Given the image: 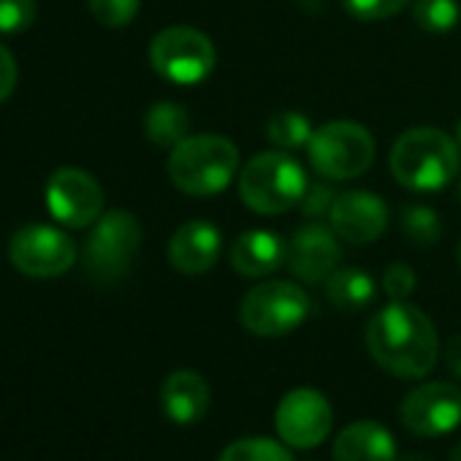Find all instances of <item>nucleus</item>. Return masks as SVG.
Masks as SVG:
<instances>
[{
	"instance_id": "f257e3e1",
	"label": "nucleus",
	"mask_w": 461,
	"mask_h": 461,
	"mask_svg": "<svg viewBox=\"0 0 461 461\" xmlns=\"http://www.w3.org/2000/svg\"><path fill=\"white\" fill-rule=\"evenodd\" d=\"M366 348L388 375L415 380L434 369L439 339L423 310L407 302H391L369 321Z\"/></svg>"
},
{
	"instance_id": "f03ea898",
	"label": "nucleus",
	"mask_w": 461,
	"mask_h": 461,
	"mask_svg": "<svg viewBox=\"0 0 461 461\" xmlns=\"http://www.w3.org/2000/svg\"><path fill=\"white\" fill-rule=\"evenodd\" d=\"M391 171L410 190H442L458 174V144L437 128H410L391 147Z\"/></svg>"
},
{
	"instance_id": "7ed1b4c3",
	"label": "nucleus",
	"mask_w": 461,
	"mask_h": 461,
	"mask_svg": "<svg viewBox=\"0 0 461 461\" xmlns=\"http://www.w3.org/2000/svg\"><path fill=\"white\" fill-rule=\"evenodd\" d=\"M240 171V152L234 141L214 133L187 136L171 149L168 176L171 182L195 198L222 193Z\"/></svg>"
},
{
	"instance_id": "20e7f679",
	"label": "nucleus",
	"mask_w": 461,
	"mask_h": 461,
	"mask_svg": "<svg viewBox=\"0 0 461 461\" xmlns=\"http://www.w3.org/2000/svg\"><path fill=\"white\" fill-rule=\"evenodd\" d=\"M310 182L302 163L285 152H261L240 174L242 201L261 214H280L302 203Z\"/></svg>"
},
{
	"instance_id": "39448f33",
	"label": "nucleus",
	"mask_w": 461,
	"mask_h": 461,
	"mask_svg": "<svg viewBox=\"0 0 461 461\" xmlns=\"http://www.w3.org/2000/svg\"><path fill=\"white\" fill-rule=\"evenodd\" d=\"M141 225L131 212L112 209L95 222L85 245V269L93 283L112 285L122 280L139 253Z\"/></svg>"
},
{
	"instance_id": "423d86ee",
	"label": "nucleus",
	"mask_w": 461,
	"mask_h": 461,
	"mask_svg": "<svg viewBox=\"0 0 461 461\" xmlns=\"http://www.w3.org/2000/svg\"><path fill=\"white\" fill-rule=\"evenodd\" d=\"M310 163L312 168L331 182H345L361 176L375 160L372 133L348 120L329 122L318 128L310 139Z\"/></svg>"
},
{
	"instance_id": "0eeeda50",
	"label": "nucleus",
	"mask_w": 461,
	"mask_h": 461,
	"mask_svg": "<svg viewBox=\"0 0 461 461\" xmlns=\"http://www.w3.org/2000/svg\"><path fill=\"white\" fill-rule=\"evenodd\" d=\"M310 296L304 294L302 285L285 283V280H272L256 285L240 307V321L242 326L256 334V337H285L294 329H299L307 315H310Z\"/></svg>"
},
{
	"instance_id": "6e6552de",
	"label": "nucleus",
	"mask_w": 461,
	"mask_h": 461,
	"mask_svg": "<svg viewBox=\"0 0 461 461\" xmlns=\"http://www.w3.org/2000/svg\"><path fill=\"white\" fill-rule=\"evenodd\" d=\"M149 63L158 77L174 85H198L212 74L217 52L201 31L174 25L152 39Z\"/></svg>"
},
{
	"instance_id": "1a4fd4ad",
	"label": "nucleus",
	"mask_w": 461,
	"mask_h": 461,
	"mask_svg": "<svg viewBox=\"0 0 461 461\" xmlns=\"http://www.w3.org/2000/svg\"><path fill=\"white\" fill-rule=\"evenodd\" d=\"M9 261L17 272L39 280L60 277L77 264V245L55 225H23L9 242Z\"/></svg>"
},
{
	"instance_id": "9d476101",
	"label": "nucleus",
	"mask_w": 461,
	"mask_h": 461,
	"mask_svg": "<svg viewBox=\"0 0 461 461\" xmlns=\"http://www.w3.org/2000/svg\"><path fill=\"white\" fill-rule=\"evenodd\" d=\"M275 426L285 445L307 450L329 437L334 426V412L321 391L294 388L280 399L275 412Z\"/></svg>"
},
{
	"instance_id": "9b49d317",
	"label": "nucleus",
	"mask_w": 461,
	"mask_h": 461,
	"mask_svg": "<svg viewBox=\"0 0 461 461\" xmlns=\"http://www.w3.org/2000/svg\"><path fill=\"white\" fill-rule=\"evenodd\" d=\"M47 206L68 228H87L104 214V190L82 168H58L47 182Z\"/></svg>"
},
{
	"instance_id": "f8f14e48",
	"label": "nucleus",
	"mask_w": 461,
	"mask_h": 461,
	"mask_svg": "<svg viewBox=\"0 0 461 461\" xmlns=\"http://www.w3.org/2000/svg\"><path fill=\"white\" fill-rule=\"evenodd\" d=\"M402 423L418 437H442L461 423V388L450 383H423L402 402Z\"/></svg>"
},
{
	"instance_id": "ddd939ff",
	"label": "nucleus",
	"mask_w": 461,
	"mask_h": 461,
	"mask_svg": "<svg viewBox=\"0 0 461 461\" xmlns=\"http://www.w3.org/2000/svg\"><path fill=\"white\" fill-rule=\"evenodd\" d=\"M334 234L350 245H369L383 237L388 225V209L380 195L366 190L339 193L329 212Z\"/></svg>"
},
{
	"instance_id": "4468645a",
	"label": "nucleus",
	"mask_w": 461,
	"mask_h": 461,
	"mask_svg": "<svg viewBox=\"0 0 461 461\" xmlns=\"http://www.w3.org/2000/svg\"><path fill=\"white\" fill-rule=\"evenodd\" d=\"M342 261V248L337 242L334 228L307 222L288 242V267L304 283H326Z\"/></svg>"
},
{
	"instance_id": "2eb2a0df",
	"label": "nucleus",
	"mask_w": 461,
	"mask_h": 461,
	"mask_svg": "<svg viewBox=\"0 0 461 461\" xmlns=\"http://www.w3.org/2000/svg\"><path fill=\"white\" fill-rule=\"evenodd\" d=\"M222 248L220 228L209 220H187L174 230L168 242V261L182 275H203L209 272Z\"/></svg>"
},
{
	"instance_id": "dca6fc26",
	"label": "nucleus",
	"mask_w": 461,
	"mask_h": 461,
	"mask_svg": "<svg viewBox=\"0 0 461 461\" xmlns=\"http://www.w3.org/2000/svg\"><path fill=\"white\" fill-rule=\"evenodd\" d=\"M160 402H163V412L171 423L176 426H193L198 423L212 402L209 385L206 380L193 372V369H176L163 380L160 388Z\"/></svg>"
},
{
	"instance_id": "f3484780",
	"label": "nucleus",
	"mask_w": 461,
	"mask_h": 461,
	"mask_svg": "<svg viewBox=\"0 0 461 461\" xmlns=\"http://www.w3.org/2000/svg\"><path fill=\"white\" fill-rule=\"evenodd\" d=\"M334 461H396V439L377 420H353L334 439Z\"/></svg>"
},
{
	"instance_id": "a211bd4d",
	"label": "nucleus",
	"mask_w": 461,
	"mask_h": 461,
	"mask_svg": "<svg viewBox=\"0 0 461 461\" xmlns=\"http://www.w3.org/2000/svg\"><path fill=\"white\" fill-rule=\"evenodd\" d=\"M288 261V245L283 237H277L275 230H248L234 242L230 250V264L245 277H267L277 272Z\"/></svg>"
},
{
	"instance_id": "6ab92c4d",
	"label": "nucleus",
	"mask_w": 461,
	"mask_h": 461,
	"mask_svg": "<svg viewBox=\"0 0 461 461\" xmlns=\"http://www.w3.org/2000/svg\"><path fill=\"white\" fill-rule=\"evenodd\" d=\"M326 294H329V302L337 310L358 312V310H364V307H369L375 302L377 288H375V280L361 269H337L326 280Z\"/></svg>"
},
{
	"instance_id": "aec40b11",
	"label": "nucleus",
	"mask_w": 461,
	"mask_h": 461,
	"mask_svg": "<svg viewBox=\"0 0 461 461\" xmlns=\"http://www.w3.org/2000/svg\"><path fill=\"white\" fill-rule=\"evenodd\" d=\"M187 128H190V117L185 112V106H179L174 101H160V104L149 106V112L144 117V133L158 147L174 149L179 141L187 139Z\"/></svg>"
},
{
	"instance_id": "412c9836",
	"label": "nucleus",
	"mask_w": 461,
	"mask_h": 461,
	"mask_svg": "<svg viewBox=\"0 0 461 461\" xmlns=\"http://www.w3.org/2000/svg\"><path fill=\"white\" fill-rule=\"evenodd\" d=\"M267 133L272 139V144H277L280 149H302L310 144L312 139V122L299 114V112H277L275 117H269L267 122Z\"/></svg>"
},
{
	"instance_id": "4be33fe9",
	"label": "nucleus",
	"mask_w": 461,
	"mask_h": 461,
	"mask_svg": "<svg viewBox=\"0 0 461 461\" xmlns=\"http://www.w3.org/2000/svg\"><path fill=\"white\" fill-rule=\"evenodd\" d=\"M217 461H294L291 453L269 437H242L225 445Z\"/></svg>"
},
{
	"instance_id": "5701e85b",
	"label": "nucleus",
	"mask_w": 461,
	"mask_h": 461,
	"mask_svg": "<svg viewBox=\"0 0 461 461\" xmlns=\"http://www.w3.org/2000/svg\"><path fill=\"white\" fill-rule=\"evenodd\" d=\"M412 17L429 33H447L461 20V9L458 0H415Z\"/></svg>"
},
{
	"instance_id": "b1692460",
	"label": "nucleus",
	"mask_w": 461,
	"mask_h": 461,
	"mask_svg": "<svg viewBox=\"0 0 461 461\" xmlns=\"http://www.w3.org/2000/svg\"><path fill=\"white\" fill-rule=\"evenodd\" d=\"M402 230L404 237L415 245H434L442 234L439 228V214L429 206H420V203H412L402 212Z\"/></svg>"
},
{
	"instance_id": "393cba45",
	"label": "nucleus",
	"mask_w": 461,
	"mask_h": 461,
	"mask_svg": "<svg viewBox=\"0 0 461 461\" xmlns=\"http://www.w3.org/2000/svg\"><path fill=\"white\" fill-rule=\"evenodd\" d=\"M36 0H0V33L17 36L36 23Z\"/></svg>"
},
{
	"instance_id": "a878e982",
	"label": "nucleus",
	"mask_w": 461,
	"mask_h": 461,
	"mask_svg": "<svg viewBox=\"0 0 461 461\" xmlns=\"http://www.w3.org/2000/svg\"><path fill=\"white\" fill-rule=\"evenodd\" d=\"M141 0H90V12L104 28H125L136 20Z\"/></svg>"
},
{
	"instance_id": "bb28decb",
	"label": "nucleus",
	"mask_w": 461,
	"mask_h": 461,
	"mask_svg": "<svg viewBox=\"0 0 461 461\" xmlns=\"http://www.w3.org/2000/svg\"><path fill=\"white\" fill-rule=\"evenodd\" d=\"M345 9L364 23H377V20H388L393 14H399L410 0H342Z\"/></svg>"
},
{
	"instance_id": "cd10ccee",
	"label": "nucleus",
	"mask_w": 461,
	"mask_h": 461,
	"mask_svg": "<svg viewBox=\"0 0 461 461\" xmlns=\"http://www.w3.org/2000/svg\"><path fill=\"white\" fill-rule=\"evenodd\" d=\"M415 272L407 264H391L383 275V288L393 302H404L412 291H415Z\"/></svg>"
},
{
	"instance_id": "c85d7f7f",
	"label": "nucleus",
	"mask_w": 461,
	"mask_h": 461,
	"mask_svg": "<svg viewBox=\"0 0 461 461\" xmlns=\"http://www.w3.org/2000/svg\"><path fill=\"white\" fill-rule=\"evenodd\" d=\"M334 198H337V195H334L331 187H326V185H310L307 193H304V198H302V209H304V214H310V217H323V214L331 212Z\"/></svg>"
},
{
	"instance_id": "c756f323",
	"label": "nucleus",
	"mask_w": 461,
	"mask_h": 461,
	"mask_svg": "<svg viewBox=\"0 0 461 461\" xmlns=\"http://www.w3.org/2000/svg\"><path fill=\"white\" fill-rule=\"evenodd\" d=\"M17 60L9 47L0 44V104L9 101L17 87Z\"/></svg>"
},
{
	"instance_id": "7c9ffc66",
	"label": "nucleus",
	"mask_w": 461,
	"mask_h": 461,
	"mask_svg": "<svg viewBox=\"0 0 461 461\" xmlns=\"http://www.w3.org/2000/svg\"><path fill=\"white\" fill-rule=\"evenodd\" d=\"M445 364H447V369H450L456 377H461V337H453V339L447 342Z\"/></svg>"
},
{
	"instance_id": "2f4dec72",
	"label": "nucleus",
	"mask_w": 461,
	"mask_h": 461,
	"mask_svg": "<svg viewBox=\"0 0 461 461\" xmlns=\"http://www.w3.org/2000/svg\"><path fill=\"white\" fill-rule=\"evenodd\" d=\"M399 461H431V458L423 456V453H407V456H402Z\"/></svg>"
},
{
	"instance_id": "473e14b6",
	"label": "nucleus",
	"mask_w": 461,
	"mask_h": 461,
	"mask_svg": "<svg viewBox=\"0 0 461 461\" xmlns=\"http://www.w3.org/2000/svg\"><path fill=\"white\" fill-rule=\"evenodd\" d=\"M450 461H461V442L453 447V453H450Z\"/></svg>"
},
{
	"instance_id": "72a5a7b5",
	"label": "nucleus",
	"mask_w": 461,
	"mask_h": 461,
	"mask_svg": "<svg viewBox=\"0 0 461 461\" xmlns=\"http://www.w3.org/2000/svg\"><path fill=\"white\" fill-rule=\"evenodd\" d=\"M456 144H458V149H461V122L456 125Z\"/></svg>"
},
{
	"instance_id": "f704fd0d",
	"label": "nucleus",
	"mask_w": 461,
	"mask_h": 461,
	"mask_svg": "<svg viewBox=\"0 0 461 461\" xmlns=\"http://www.w3.org/2000/svg\"><path fill=\"white\" fill-rule=\"evenodd\" d=\"M458 267H461V245H458Z\"/></svg>"
},
{
	"instance_id": "c9c22d12",
	"label": "nucleus",
	"mask_w": 461,
	"mask_h": 461,
	"mask_svg": "<svg viewBox=\"0 0 461 461\" xmlns=\"http://www.w3.org/2000/svg\"><path fill=\"white\" fill-rule=\"evenodd\" d=\"M458 193H461V185H458Z\"/></svg>"
}]
</instances>
